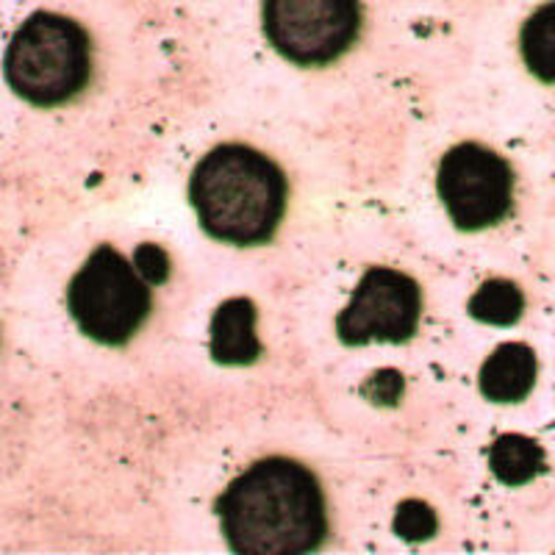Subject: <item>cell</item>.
Segmentation results:
<instances>
[{"mask_svg": "<svg viewBox=\"0 0 555 555\" xmlns=\"http://www.w3.org/2000/svg\"><path fill=\"white\" fill-rule=\"evenodd\" d=\"M215 512L228 547L242 555L314 553L328 539L320 480L284 455L247 467L220 494Z\"/></svg>", "mask_w": 555, "mask_h": 555, "instance_id": "1", "label": "cell"}, {"mask_svg": "<svg viewBox=\"0 0 555 555\" xmlns=\"http://www.w3.org/2000/svg\"><path fill=\"white\" fill-rule=\"evenodd\" d=\"M284 170L247 145H217L197 162L190 203L208 236L236 247L267 245L286 211Z\"/></svg>", "mask_w": 555, "mask_h": 555, "instance_id": "2", "label": "cell"}, {"mask_svg": "<svg viewBox=\"0 0 555 555\" xmlns=\"http://www.w3.org/2000/svg\"><path fill=\"white\" fill-rule=\"evenodd\" d=\"M7 81L34 106L76 101L92 81V39L76 20L34 12L9 42Z\"/></svg>", "mask_w": 555, "mask_h": 555, "instance_id": "3", "label": "cell"}, {"mask_svg": "<svg viewBox=\"0 0 555 555\" xmlns=\"http://www.w3.org/2000/svg\"><path fill=\"white\" fill-rule=\"evenodd\" d=\"M67 309L83 336L122 347L151 317V286L122 253L101 245L69 281Z\"/></svg>", "mask_w": 555, "mask_h": 555, "instance_id": "4", "label": "cell"}, {"mask_svg": "<svg viewBox=\"0 0 555 555\" xmlns=\"http://www.w3.org/2000/svg\"><path fill=\"white\" fill-rule=\"evenodd\" d=\"M261 17L278 56L300 67H325L353 48L364 9L361 0H264Z\"/></svg>", "mask_w": 555, "mask_h": 555, "instance_id": "5", "label": "cell"}, {"mask_svg": "<svg viewBox=\"0 0 555 555\" xmlns=\"http://www.w3.org/2000/svg\"><path fill=\"white\" fill-rule=\"evenodd\" d=\"M436 192L453 225L464 234H475L508 217L514 206V170L486 145L461 142L444 153Z\"/></svg>", "mask_w": 555, "mask_h": 555, "instance_id": "6", "label": "cell"}, {"mask_svg": "<svg viewBox=\"0 0 555 555\" xmlns=\"http://www.w3.org/2000/svg\"><path fill=\"white\" fill-rule=\"evenodd\" d=\"M420 311L423 295L414 278L389 267H370L336 320V334L350 347L370 341L403 345L414 339Z\"/></svg>", "mask_w": 555, "mask_h": 555, "instance_id": "7", "label": "cell"}, {"mask_svg": "<svg viewBox=\"0 0 555 555\" xmlns=\"http://www.w3.org/2000/svg\"><path fill=\"white\" fill-rule=\"evenodd\" d=\"M259 311L247 297H231L211 317V359L222 366H250L261 359Z\"/></svg>", "mask_w": 555, "mask_h": 555, "instance_id": "8", "label": "cell"}, {"mask_svg": "<svg viewBox=\"0 0 555 555\" xmlns=\"http://www.w3.org/2000/svg\"><path fill=\"white\" fill-rule=\"evenodd\" d=\"M537 353L522 341H505L480 366L478 389L492 403H522L537 386Z\"/></svg>", "mask_w": 555, "mask_h": 555, "instance_id": "9", "label": "cell"}, {"mask_svg": "<svg viewBox=\"0 0 555 555\" xmlns=\"http://www.w3.org/2000/svg\"><path fill=\"white\" fill-rule=\"evenodd\" d=\"M489 469L505 486H522L547 469L544 450L530 436L503 434L489 448Z\"/></svg>", "mask_w": 555, "mask_h": 555, "instance_id": "10", "label": "cell"}, {"mask_svg": "<svg viewBox=\"0 0 555 555\" xmlns=\"http://www.w3.org/2000/svg\"><path fill=\"white\" fill-rule=\"evenodd\" d=\"M525 67L544 83H555V0L525 20L519 34Z\"/></svg>", "mask_w": 555, "mask_h": 555, "instance_id": "11", "label": "cell"}, {"mask_svg": "<svg viewBox=\"0 0 555 555\" xmlns=\"http://www.w3.org/2000/svg\"><path fill=\"white\" fill-rule=\"evenodd\" d=\"M525 311V295L508 278H489L469 300V317L486 325H514Z\"/></svg>", "mask_w": 555, "mask_h": 555, "instance_id": "12", "label": "cell"}, {"mask_svg": "<svg viewBox=\"0 0 555 555\" xmlns=\"http://www.w3.org/2000/svg\"><path fill=\"white\" fill-rule=\"evenodd\" d=\"M391 528H395V533L403 542H428L436 533V514L423 500H403L398 505V512H395V525Z\"/></svg>", "mask_w": 555, "mask_h": 555, "instance_id": "13", "label": "cell"}, {"mask_svg": "<svg viewBox=\"0 0 555 555\" xmlns=\"http://www.w3.org/2000/svg\"><path fill=\"white\" fill-rule=\"evenodd\" d=\"M137 270L139 275L145 278L147 284H165L167 275H170V259L167 253L158 245L147 242V245L137 247Z\"/></svg>", "mask_w": 555, "mask_h": 555, "instance_id": "14", "label": "cell"}]
</instances>
